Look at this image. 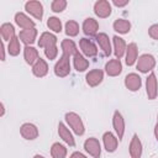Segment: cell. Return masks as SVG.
<instances>
[{
    "label": "cell",
    "instance_id": "7bdbcfd3",
    "mask_svg": "<svg viewBox=\"0 0 158 158\" xmlns=\"http://www.w3.org/2000/svg\"><path fill=\"white\" fill-rule=\"evenodd\" d=\"M157 121H158V115H157Z\"/></svg>",
    "mask_w": 158,
    "mask_h": 158
},
{
    "label": "cell",
    "instance_id": "4316f807",
    "mask_svg": "<svg viewBox=\"0 0 158 158\" xmlns=\"http://www.w3.org/2000/svg\"><path fill=\"white\" fill-rule=\"evenodd\" d=\"M112 27L116 32L121 33V35H125V33H128L130 30H131V23L130 21L125 20V19H117L114 21L112 23Z\"/></svg>",
    "mask_w": 158,
    "mask_h": 158
},
{
    "label": "cell",
    "instance_id": "5bb4252c",
    "mask_svg": "<svg viewBox=\"0 0 158 158\" xmlns=\"http://www.w3.org/2000/svg\"><path fill=\"white\" fill-rule=\"evenodd\" d=\"M15 22L19 27L22 30H30V28H36L35 27V21L31 20L26 14L23 12H16L15 14Z\"/></svg>",
    "mask_w": 158,
    "mask_h": 158
},
{
    "label": "cell",
    "instance_id": "74e56055",
    "mask_svg": "<svg viewBox=\"0 0 158 158\" xmlns=\"http://www.w3.org/2000/svg\"><path fill=\"white\" fill-rule=\"evenodd\" d=\"M69 158H86V156L85 154H83L81 152H74V153H72L70 154V157Z\"/></svg>",
    "mask_w": 158,
    "mask_h": 158
},
{
    "label": "cell",
    "instance_id": "83f0119b",
    "mask_svg": "<svg viewBox=\"0 0 158 158\" xmlns=\"http://www.w3.org/2000/svg\"><path fill=\"white\" fill-rule=\"evenodd\" d=\"M0 33H1V37H2V41H11L16 35H15V27L9 23V22H5L1 25L0 27Z\"/></svg>",
    "mask_w": 158,
    "mask_h": 158
},
{
    "label": "cell",
    "instance_id": "9c48e42d",
    "mask_svg": "<svg viewBox=\"0 0 158 158\" xmlns=\"http://www.w3.org/2000/svg\"><path fill=\"white\" fill-rule=\"evenodd\" d=\"M125 86L130 91H137L142 86V79L137 73H130L125 77Z\"/></svg>",
    "mask_w": 158,
    "mask_h": 158
},
{
    "label": "cell",
    "instance_id": "7a4b0ae2",
    "mask_svg": "<svg viewBox=\"0 0 158 158\" xmlns=\"http://www.w3.org/2000/svg\"><path fill=\"white\" fill-rule=\"evenodd\" d=\"M70 73V56L67 53H62V57L54 65V74L59 78H64Z\"/></svg>",
    "mask_w": 158,
    "mask_h": 158
},
{
    "label": "cell",
    "instance_id": "8d00e7d4",
    "mask_svg": "<svg viewBox=\"0 0 158 158\" xmlns=\"http://www.w3.org/2000/svg\"><path fill=\"white\" fill-rule=\"evenodd\" d=\"M112 4L117 7H122V6H126L128 4V0H114Z\"/></svg>",
    "mask_w": 158,
    "mask_h": 158
},
{
    "label": "cell",
    "instance_id": "7c38bea8",
    "mask_svg": "<svg viewBox=\"0 0 158 158\" xmlns=\"http://www.w3.org/2000/svg\"><path fill=\"white\" fill-rule=\"evenodd\" d=\"M102 142H104V147L107 152L112 153L117 149V146H118V138L110 131L105 132L102 135Z\"/></svg>",
    "mask_w": 158,
    "mask_h": 158
},
{
    "label": "cell",
    "instance_id": "d6986e66",
    "mask_svg": "<svg viewBox=\"0 0 158 158\" xmlns=\"http://www.w3.org/2000/svg\"><path fill=\"white\" fill-rule=\"evenodd\" d=\"M112 42H114V53H115V57L116 59H121L125 53H126V42L123 41V38L118 37V36H114L112 37Z\"/></svg>",
    "mask_w": 158,
    "mask_h": 158
},
{
    "label": "cell",
    "instance_id": "ac0fdd59",
    "mask_svg": "<svg viewBox=\"0 0 158 158\" xmlns=\"http://www.w3.org/2000/svg\"><path fill=\"white\" fill-rule=\"evenodd\" d=\"M99 30V22L93 17H86L83 22V32L86 36H96Z\"/></svg>",
    "mask_w": 158,
    "mask_h": 158
},
{
    "label": "cell",
    "instance_id": "484cf974",
    "mask_svg": "<svg viewBox=\"0 0 158 158\" xmlns=\"http://www.w3.org/2000/svg\"><path fill=\"white\" fill-rule=\"evenodd\" d=\"M73 65L77 72H84L89 68V60L81 53L78 52L77 54L73 56Z\"/></svg>",
    "mask_w": 158,
    "mask_h": 158
},
{
    "label": "cell",
    "instance_id": "4dcf8cb0",
    "mask_svg": "<svg viewBox=\"0 0 158 158\" xmlns=\"http://www.w3.org/2000/svg\"><path fill=\"white\" fill-rule=\"evenodd\" d=\"M20 51H21V46H20V38L19 36H15L7 44V52L10 56L12 57H16L20 54Z\"/></svg>",
    "mask_w": 158,
    "mask_h": 158
},
{
    "label": "cell",
    "instance_id": "b9f144b4",
    "mask_svg": "<svg viewBox=\"0 0 158 158\" xmlns=\"http://www.w3.org/2000/svg\"><path fill=\"white\" fill-rule=\"evenodd\" d=\"M33 158H44V157L41 156V154H36V156H33Z\"/></svg>",
    "mask_w": 158,
    "mask_h": 158
},
{
    "label": "cell",
    "instance_id": "cb8c5ba5",
    "mask_svg": "<svg viewBox=\"0 0 158 158\" xmlns=\"http://www.w3.org/2000/svg\"><path fill=\"white\" fill-rule=\"evenodd\" d=\"M23 58L25 62L30 65H33L38 60V51L32 46H25L23 48Z\"/></svg>",
    "mask_w": 158,
    "mask_h": 158
},
{
    "label": "cell",
    "instance_id": "f1b7e54d",
    "mask_svg": "<svg viewBox=\"0 0 158 158\" xmlns=\"http://www.w3.org/2000/svg\"><path fill=\"white\" fill-rule=\"evenodd\" d=\"M67 153H68V151H67L65 146H63L59 142L53 143L52 147H51V156H52V158H65Z\"/></svg>",
    "mask_w": 158,
    "mask_h": 158
},
{
    "label": "cell",
    "instance_id": "e575fe53",
    "mask_svg": "<svg viewBox=\"0 0 158 158\" xmlns=\"http://www.w3.org/2000/svg\"><path fill=\"white\" fill-rule=\"evenodd\" d=\"M44 56H46L49 60L56 59L57 56H58V47H57V46H52V47L44 48Z\"/></svg>",
    "mask_w": 158,
    "mask_h": 158
},
{
    "label": "cell",
    "instance_id": "30bf717a",
    "mask_svg": "<svg viewBox=\"0 0 158 158\" xmlns=\"http://www.w3.org/2000/svg\"><path fill=\"white\" fill-rule=\"evenodd\" d=\"M20 135L25 139L32 141V139H36L38 137V128H37L36 125L30 123V122H26V123H23L20 127Z\"/></svg>",
    "mask_w": 158,
    "mask_h": 158
},
{
    "label": "cell",
    "instance_id": "d6a6232c",
    "mask_svg": "<svg viewBox=\"0 0 158 158\" xmlns=\"http://www.w3.org/2000/svg\"><path fill=\"white\" fill-rule=\"evenodd\" d=\"M47 26H48L49 30H52V31L56 32V33H58V32L62 31V21H60L58 17H56V16L48 17V20H47Z\"/></svg>",
    "mask_w": 158,
    "mask_h": 158
},
{
    "label": "cell",
    "instance_id": "ffe728a7",
    "mask_svg": "<svg viewBox=\"0 0 158 158\" xmlns=\"http://www.w3.org/2000/svg\"><path fill=\"white\" fill-rule=\"evenodd\" d=\"M58 135H59V137H60L67 144H69L70 147H74V146H75V141H74V137H73L72 132L69 131V128H68L63 122H59V123H58Z\"/></svg>",
    "mask_w": 158,
    "mask_h": 158
},
{
    "label": "cell",
    "instance_id": "ba28073f",
    "mask_svg": "<svg viewBox=\"0 0 158 158\" xmlns=\"http://www.w3.org/2000/svg\"><path fill=\"white\" fill-rule=\"evenodd\" d=\"M112 126L115 128V132L117 135L118 141L122 139L123 135H125V118L121 115L120 111H115L114 116H112Z\"/></svg>",
    "mask_w": 158,
    "mask_h": 158
},
{
    "label": "cell",
    "instance_id": "3957f363",
    "mask_svg": "<svg viewBox=\"0 0 158 158\" xmlns=\"http://www.w3.org/2000/svg\"><path fill=\"white\" fill-rule=\"evenodd\" d=\"M154 67H156V58L152 54H148V53L139 56L138 59H137V62H136V68L141 73L152 72Z\"/></svg>",
    "mask_w": 158,
    "mask_h": 158
},
{
    "label": "cell",
    "instance_id": "f35d334b",
    "mask_svg": "<svg viewBox=\"0 0 158 158\" xmlns=\"http://www.w3.org/2000/svg\"><path fill=\"white\" fill-rule=\"evenodd\" d=\"M1 60H5V44H4V41H1Z\"/></svg>",
    "mask_w": 158,
    "mask_h": 158
},
{
    "label": "cell",
    "instance_id": "836d02e7",
    "mask_svg": "<svg viewBox=\"0 0 158 158\" xmlns=\"http://www.w3.org/2000/svg\"><path fill=\"white\" fill-rule=\"evenodd\" d=\"M67 7V1L65 0H54L51 4V9L53 12H62Z\"/></svg>",
    "mask_w": 158,
    "mask_h": 158
},
{
    "label": "cell",
    "instance_id": "ab89813d",
    "mask_svg": "<svg viewBox=\"0 0 158 158\" xmlns=\"http://www.w3.org/2000/svg\"><path fill=\"white\" fill-rule=\"evenodd\" d=\"M154 137H156V139H157V142H158V122H157V125L154 126Z\"/></svg>",
    "mask_w": 158,
    "mask_h": 158
},
{
    "label": "cell",
    "instance_id": "d590c367",
    "mask_svg": "<svg viewBox=\"0 0 158 158\" xmlns=\"http://www.w3.org/2000/svg\"><path fill=\"white\" fill-rule=\"evenodd\" d=\"M148 35L151 38L158 41V23H154L148 28Z\"/></svg>",
    "mask_w": 158,
    "mask_h": 158
},
{
    "label": "cell",
    "instance_id": "2e32d148",
    "mask_svg": "<svg viewBox=\"0 0 158 158\" xmlns=\"http://www.w3.org/2000/svg\"><path fill=\"white\" fill-rule=\"evenodd\" d=\"M105 72L109 77H117L122 72V63L120 59H111L105 64Z\"/></svg>",
    "mask_w": 158,
    "mask_h": 158
},
{
    "label": "cell",
    "instance_id": "5b68a950",
    "mask_svg": "<svg viewBox=\"0 0 158 158\" xmlns=\"http://www.w3.org/2000/svg\"><path fill=\"white\" fill-rule=\"evenodd\" d=\"M111 4L107 0H99L94 4V12L100 19H106L111 15Z\"/></svg>",
    "mask_w": 158,
    "mask_h": 158
},
{
    "label": "cell",
    "instance_id": "9a60e30c",
    "mask_svg": "<svg viewBox=\"0 0 158 158\" xmlns=\"http://www.w3.org/2000/svg\"><path fill=\"white\" fill-rule=\"evenodd\" d=\"M125 62L128 67L133 65L137 59H138V48H137V44L135 42L132 43H128L127 48H126V53H125Z\"/></svg>",
    "mask_w": 158,
    "mask_h": 158
},
{
    "label": "cell",
    "instance_id": "60d3db41",
    "mask_svg": "<svg viewBox=\"0 0 158 158\" xmlns=\"http://www.w3.org/2000/svg\"><path fill=\"white\" fill-rule=\"evenodd\" d=\"M4 114H5V107H4V104L1 102V116H4Z\"/></svg>",
    "mask_w": 158,
    "mask_h": 158
},
{
    "label": "cell",
    "instance_id": "44dd1931",
    "mask_svg": "<svg viewBox=\"0 0 158 158\" xmlns=\"http://www.w3.org/2000/svg\"><path fill=\"white\" fill-rule=\"evenodd\" d=\"M19 38L22 43H25L26 46H31L32 43H35L36 38H37V30L36 28H30V30H22L19 33Z\"/></svg>",
    "mask_w": 158,
    "mask_h": 158
},
{
    "label": "cell",
    "instance_id": "f546056e",
    "mask_svg": "<svg viewBox=\"0 0 158 158\" xmlns=\"http://www.w3.org/2000/svg\"><path fill=\"white\" fill-rule=\"evenodd\" d=\"M60 47H62V52L63 53H67L69 56H74V54L78 53L77 46H75V43L72 40H68V38L63 40L62 43H60Z\"/></svg>",
    "mask_w": 158,
    "mask_h": 158
},
{
    "label": "cell",
    "instance_id": "4fadbf2b",
    "mask_svg": "<svg viewBox=\"0 0 158 158\" xmlns=\"http://www.w3.org/2000/svg\"><path fill=\"white\" fill-rule=\"evenodd\" d=\"M104 79V72L101 69H93L90 70L86 77H85V80H86V84L91 88L94 86H98Z\"/></svg>",
    "mask_w": 158,
    "mask_h": 158
},
{
    "label": "cell",
    "instance_id": "d4e9b609",
    "mask_svg": "<svg viewBox=\"0 0 158 158\" xmlns=\"http://www.w3.org/2000/svg\"><path fill=\"white\" fill-rule=\"evenodd\" d=\"M38 46L42 47V48L57 46V37H56L53 33H51V32H43V33L40 36Z\"/></svg>",
    "mask_w": 158,
    "mask_h": 158
},
{
    "label": "cell",
    "instance_id": "603a6c76",
    "mask_svg": "<svg viewBox=\"0 0 158 158\" xmlns=\"http://www.w3.org/2000/svg\"><path fill=\"white\" fill-rule=\"evenodd\" d=\"M96 42L99 43V47L101 48L104 54L109 57L111 54V43H110V40H109V36L104 32L98 33L96 35Z\"/></svg>",
    "mask_w": 158,
    "mask_h": 158
},
{
    "label": "cell",
    "instance_id": "e0dca14e",
    "mask_svg": "<svg viewBox=\"0 0 158 158\" xmlns=\"http://www.w3.org/2000/svg\"><path fill=\"white\" fill-rule=\"evenodd\" d=\"M128 151H130L131 158H141V157H142V151H143V148H142V142H141V139L138 138L137 135H133V136H132V139H131V142H130V148H128Z\"/></svg>",
    "mask_w": 158,
    "mask_h": 158
},
{
    "label": "cell",
    "instance_id": "8fae6325",
    "mask_svg": "<svg viewBox=\"0 0 158 158\" xmlns=\"http://www.w3.org/2000/svg\"><path fill=\"white\" fill-rule=\"evenodd\" d=\"M79 47L83 52V54L85 57H95L98 54V48L94 44L93 41H90L89 38H80L79 41Z\"/></svg>",
    "mask_w": 158,
    "mask_h": 158
},
{
    "label": "cell",
    "instance_id": "7402d4cb",
    "mask_svg": "<svg viewBox=\"0 0 158 158\" xmlns=\"http://www.w3.org/2000/svg\"><path fill=\"white\" fill-rule=\"evenodd\" d=\"M32 73H33V75L37 77V78H43V77H46L47 73H48V64H47V62L40 57L38 60L32 65Z\"/></svg>",
    "mask_w": 158,
    "mask_h": 158
},
{
    "label": "cell",
    "instance_id": "1f68e13d",
    "mask_svg": "<svg viewBox=\"0 0 158 158\" xmlns=\"http://www.w3.org/2000/svg\"><path fill=\"white\" fill-rule=\"evenodd\" d=\"M79 33V25L74 20H69L65 22V35L69 37H75Z\"/></svg>",
    "mask_w": 158,
    "mask_h": 158
},
{
    "label": "cell",
    "instance_id": "6da1fadb",
    "mask_svg": "<svg viewBox=\"0 0 158 158\" xmlns=\"http://www.w3.org/2000/svg\"><path fill=\"white\" fill-rule=\"evenodd\" d=\"M68 126L73 130V132L78 136H83L84 132H85V127H84V123L81 121V117L75 114V112H67L65 116H64Z\"/></svg>",
    "mask_w": 158,
    "mask_h": 158
},
{
    "label": "cell",
    "instance_id": "8992f818",
    "mask_svg": "<svg viewBox=\"0 0 158 158\" xmlns=\"http://www.w3.org/2000/svg\"><path fill=\"white\" fill-rule=\"evenodd\" d=\"M146 93L149 100H154L158 94V83H157V77L152 72L148 78L146 79Z\"/></svg>",
    "mask_w": 158,
    "mask_h": 158
},
{
    "label": "cell",
    "instance_id": "52a82bcc",
    "mask_svg": "<svg viewBox=\"0 0 158 158\" xmlns=\"http://www.w3.org/2000/svg\"><path fill=\"white\" fill-rule=\"evenodd\" d=\"M25 10L32 15L35 19L37 20H42L43 17V5L40 2V1H36V0H31V1H27L25 4Z\"/></svg>",
    "mask_w": 158,
    "mask_h": 158
},
{
    "label": "cell",
    "instance_id": "277c9868",
    "mask_svg": "<svg viewBox=\"0 0 158 158\" xmlns=\"http://www.w3.org/2000/svg\"><path fill=\"white\" fill-rule=\"evenodd\" d=\"M84 149L94 158H100V156H101V146H100L99 139H96L95 137H90V138L85 139Z\"/></svg>",
    "mask_w": 158,
    "mask_h": 158
}]
</instances>
